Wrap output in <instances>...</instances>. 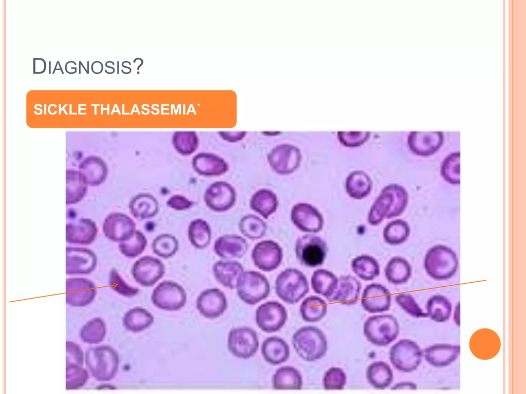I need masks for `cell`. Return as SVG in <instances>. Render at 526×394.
<instances>
[{
    "label": "cell",
    "instance_id": "1",
    "mask_svg": "<svg viewBox=\"0 0 526 394\" xmlns=\"http://www.w3.org/2000/svg\"><path fill=\"white\" fill-rule=\"evenodd\" d=\"M408 193L404 187L397 184L385 187L372 205L367 216L368 223L377 226L385 219L400 216L408 203Z\"/></svg>",
    "mask_w": 526,
    "mask_h": 394
},
{
    "label": "cell",
    "instance_id": "2",
    "mask_svg": "<svg viewBox=\"0 0 526 394\" xmlns=\"http://www.w3.org/2000/svg\"><path fill=\"white\" fill-rule=\"evenodd\" d=\"M292 344L298 356L307 362L321 359L328 348L325 334L314 326H303L297 330L293 335Z\"/></svg>",
    "mask_w": 526,
    "mask_h": 394
},
{
    "label": "cell",
    "instance_id": "3",
    "mask_svg": "<svg viewBox=\"0 0 526 394\" xmlns=\"http://www.w3.org/2000/svg\"><path fill=\"white\" fill-rule=\"evenodd\" d=\"M363 333L366 339L378 346H386L393 342L399 333V324L391 314L371 316L365 321Z\"/></svg>",
    "mask_w": 526,
    "mask_h": 394
},
{
    "label": "cell",
    "instance_id": "4",
    "mask_svg": "<svg viewBox=\"0 0 526 394\" xmlns=\"http://www.w3.org/2000/svg\"><path fill=\"white\" fill-rule=\"evenodd\" d=\"M309 291L307 279L298 269H286L281 272L276 279V293L278 298L287 304L298 303Z\"/></svg>",
    "mask_w": 526,
    "mask_h": 394
},
{
    "label": "cell",
    "instance_id": "5",
    "mask_svg": "<svg viewBox=\"0 0 526 394\" xmlns=\"http://www.w3.org/2000/svg\"><path fill=\"white\" fill-rule=\"evenodd\" d=\"M424 266L427 273L436 279L452 277L458 266L457 257L450 248L437 245L430 248L425 254Z\"/></svg>",
    "mask_w": 526,
    "mask_h": 394
},
{
    "label": "cell",
    "instance_id": "6",
    "mask_svg": "<svg viewBox=\"0 0 526 394\" xmlns=\"http://www.w3.org/2000/svg\"><path fill=\"white\" fill-rule=\"evenodd\" d=\"M237 294L245 303L254 305L267 298L270 292L267 278L255 271L243 272L236 285Z\"/></svg>",
    "mask_w": 526,
    "mask_h": 394
},
{
    "label": "cell",
    "instance_id": "7",
    "mask_svg": "<svg viewBox=\"0 0 526 394\" xmlns=\"http://www.w3.org/2000/svg\"><path fill=\"white\" fill-rule=\"evenodd\" d=\"M295 254L303 265L315 267L322 265L326 257L328 247L325 241L313 234H306L298 238L295 243Z\"/></svg>",
    "mask_w": 526,
    "mask_h": 394
},
{
    "label": "cell",
    "instance_id": "8",
    "mask_svg": "<svg viewBox=\"0 0 526 394\" xmlns=\"http://www.w3.org/2000/svg\"><path fill=\"white\" fill-rule=\"evenodd\" d=\"M186 293L177 283L164 281L153 290L151 300L159 309L166 311H177L182 308L186 302Z\"/></svg>",
    "mask_w": 526,
    "mask_h": 394
},
{
    "label": "cell",
    "instance_id": "9",
    "mask_svg": "<svg viewBox=\"0 0 526 394\" xmlns=\"http://www.w3.org/2000/svg\"><path fill=\"white\" fill-rule=\"evenodd\" d=\"M259 347V339L252 328L243 326L232 328L228 337V348L236 358L248 359L252 357Z\"/></svg>",
    "mask_w": 526,
    "mask_h": 394
},
{
    "label": "cell",
    "instance_id": "10",
    "mask_svg": "<svg viewBox=\"0 0 526 394\" xmlns=\"http://www.w3.org/2000/svg\"><path fill=\"white\" fill-rule=\"evenodd\" d=\"M288 313L285 306L277 301H268L259 305L256 310L257 326L267 333L279 330L285 324Z\"/></svg>",
    "mask_w": 526,
    "mask_h": 394
},
{
    "label": "cell",
    "instance_id": "11",
    "mask_svg": "<svg viewBox=\"0 0 526 394\" xmlns=\"http://www.w3.org/2000/svg\"><path fill=\"white\" fill-rule=\"evenodd\" d=\"M421 353L418 346L408 339H401L394 344L389 350V360L398 370L409 372L419 364Z\"/></svg>",
    "mask_w": 526,
    "mask_h": 394
},
{
    "label": "cell",
    "instance_id": "12",
    "mask_svg": "<svg viewBox=\"0 0 526 394\" xmlns=\"http://www.w3.org/2000/svg\"><path fill=\"white\" fill-rule=\"evenodd\" d=\"M131 273L135 281L142 286L154 285L165 273V266L159 259L146 255L134 263Z\"/></svg>",
    "mask_w": 526,
    "mask_h": 394
},
{
    "label": "cell",
    "instance_id": "13",
    "mask_svg": "<svg viewBox=\"0 0 526 394\" xmlns=\"http://www.w3.org/2000/svg\"><path fill=\"white\" fill-rule=\"evenodd\" d=\"M254 265L265 272L272 271L278 267L283 258L281 247L276 242L265 240L256 244L252 251Z\"/></svg>",
    "mask_w": 526,
    "mask_h": 394
},
{
    "label": "cell",
    "instance_id": "14",
    "mask_svg": "<svg viewBox=\"0 0 526 394\" xmlns=\"http://www.w3.org/2000/svg\"><path fill=\"white\" fill-rule=\"evenodd\" d=\"M136 224L127 215L115 212L109 214L104 220L103 231L109 240L116 242L128 240L134 234Z\"/></svg>",
    "mask_w": 526,
    "mask_h": 394
},
{
    "label": "cell",
    "instance_id": "15",
    "mask_svg": "<svg viewBox=\"0 0 526 394\" xmlns=\"http://www.w3.org/2000/svg\"><path fill=\"white\" fill-rule=\"evenodd\" d=\"M291 219L299 230L305 232H318L324 226V219L321 212L308 204L295 205L291 211Z\"/></svg>",
    "mask_w": 526,
    "mask_h": 394
},
{
    "label": "cell",
    "instance_id": "16",
    "mask_svg": "<svg viewBox=\"0 0 526 394\" xmlns=\"http://www.w3.org/2000/svg\"><path fill=\"white\" fill-rule=\"evenodd\" d=\"M196 305L202 316L213 319L223 314L228 302L225 294L219 289L214 288L202 291L197 297Z\"/></svg>",
    "mask_w": 526,
    "mask_h": 394
},
{
    "label": "cell",
    "instance_id": "17",
    "mask_svg": "<svg viewBox=\"0 0 526 394\" xmlns=\"http://www.w3.org/2000/svg\"><path fill=\"white\" fill-rule=\"evenodd\" d=\"M361 305L363 309L371 313H382L389 310L391 293L383 285L373 283L367 285L363 291Z\"/></svg>",
    "mask_w": 526,
    "mask_h": 394
},
{
    "label": "cell",
    "instance_id": "18",
    "mask_svg": "<svg viewBox=\"0 0 526 394\" xmlns=\"http://www.w3.org/2000/svg\"><path fill=\"white\" fill-rule=\"evenodd\" d=\"M443 139V133L441 131L412 132L408 141L414 152L427 156L437 151L442 144Z\"/></svg>",
    "mask_w": 526,
    "mask_h": 394
},
{
    "label": "cell",
    "instance_id": "19",
    "mask_svg": "<svg viewBox=\"0 0 526 394\" xmlns=\"http://www.w3.org/2000/svg\"><path fill=\"white\" fill-rule=\"evenodd\" d=\"M361 289V282L354 277L342 275L338 278L335 292L327 301L330 303L338 302L347 306L354 305L358 301Z\"/></svg>",
    "mask_w": 526,
    "mask_h": 394
},
{
    "label": "cell",
    "instance_id": "20",
    "mask_svg": "<svg viewBox=\"0 0 526 394\" xmlns=\"http://www.w3.org/2000/svg\"><path fill=\"white\" fill-rule=\"evenodd\" d=\"M246 240L236 234L222 235L215 241L214 250L215 253L224 259H240L248 250Z\"/></svg>",
    "mask_w": 526,
    "mask_h": 394
},
{
    "label": "cell",
    "instance_id": "21",
    "mask_svg": "<svg viewBox=\"0 0 526 394\" xmlns=\"http://www.w3.org/2000/svg\"><path fill=\"white\" fill-rule=\"evenodd\" d=\"M96 255L90 250L81 247L66 248L67 272H90L96 267Z\"/></svg>",
    "mask_w": 526,
    "mask_h": 394
},
{
    "label": "cell",
    "instance_id": "22",
    "mask_svg": "<svg viewBox=\"0 0 526 394\" xmlns=\"http://www.w3.org/2000/svg\"><path fill=\"white\" fill-rule=\"evenodd\" d=\"M235 193L230 186L215 184L210 186L204 194L208 207L216 212H224L231 208L235 202Z\"/></svg>",
    "mask_w": 526,
    "mask_h": 394
},
{
    "label": "cell",
    "instance_id": "23",
    "mask_svg": "<svg viewBox=\"0 0 526 394\" xmlns=\"http://www.w3.org/2000/svg\"><path fill=\"white\" fill-rule=\"evenodd\" d=\"M66 241L70 243L88 244L95 240L97 233L95 223L89 219H83L67 224Z\"/></svg>",
    "mask_w": 526,
    "mask_h": 394
},
{
    "label": "cell",
    "instance_id": "24",
    "mask_svg": "<svg viewBox=\"0 0 526 394\" xmlns=\"http://www.w3.org/2000/svg\"><path fill=\"white\" fill-rule=\"evenodd\" d=\"M261 353L265 360L273 365L285 362L290 356V348L282 338L272 336L266 339L261 346Z\"/></svg>",
    "mask_w": 526,
    "mask_h": 394
},
{
    "label": "cell",
    "instance_id": "25",
    "mask_svg": "<svg viewBox=\"0 0 526 394\" xmlns=\"http://www.w3.org/2000/svg\"><path fill=\"white\" fill-rule=\"evenodd\" d=\"M216 281L225 287L236 289L237 281L243 272L242 265L235 261H218L213 266Z\"/></svg>",
    "mask_w": 526,
    "mask_h": 394
},
{
    "label": "cell",
    "instance_id": "26",
    "mask_svg": "<svg viewBox=\"0 0 526 394\" xmlns=\"http://www.w3.org/2000/svg\"><path fill=\"white\" fill-rule=\"evenodd\" d=\"M366 377L370 385L377 389H384L391 384L393 372L390 366L382 361L370 364L366 371Z\"/></svg>",
    "mask_w": 526,
    "mask_h": 394
},
{
    "label": "cell",
    "instance_id": "27",
    "mask_svg": "<svg viewBox=\"0 0 526 394\" xmlns=\"http://www.w3.org/2000/svg\"><path fill=\"white\" fill-rule=\"evenodd\" d=\"M272 385L275 389L299 390L303 387V377L296 368L291 366L278 368L273 375Z\"/></svg>",
    "mask_w": 526,
    "mask_h": 394
},
{
    "label": "cell",
    "instance_id": "28",
    "mask_svg": "<svg viewBox=\"0 0 526 394\" xmlns=\"http://www.w3.org/2000/svg\"><path fill=\"white\" fill-rule=\"evenodd\" d=\"M132 215L138 220H144L154 217L158 212L157 200L147 193H141L135 196L129 205Z\"/></svg>",
    "mask_w": 526,
    "mask_h": 394
},
{
    "label": "cell",
    "instance_id": "29",
    "mask_svg": "<svg viewBox=\"0 0 526 394\" xmlns=\"http://www.w3.org/2000/svg\"><path fill=\"white\" fill-rule=\"evenodd\" d=\"M411 272L409 263L405 258L399 256L391 258L384 269L387 280L390 283L397 285L406 283L410 279Z\"/></svg>",
    "mask_w": 526,
    "mask_h": 394
},
{
    "label": "cell",
    "instance_id": "30",
    "mask_svg": "<svg viewBox=\"0 0 526 394\" xmlns=\"http://www.w3.org/2000/svg\"><path fill=\"white\" fill-rule=\"evenodd\" d=\"M338 284V278L330 271L325 269L315 270L311 278V286L313 291L321 294L327 300L335 292Z\"/></svg>",
    "mask_w": 526,
    "mask_h": 394
},
{
    "label": "cell",
    "instance_id": "31",
    "mask_svg": "<svg viewBox=\"0 0 526 394\" xmlns=\"http://www.w3.org/2000/svg\"><path fill=\"white\" fill-rule=\"evenodd\" d=\"M154 320L153 316L148 311L142 307H137L126 312L123 322L127 330L137 333L151 326Z\"/></svg>",
    "mask_w": 526,
    "mask_h": 394
},
{
    "label": "cell",
    "instance_id": "32",
    "mask_svg": "<svg viewBox=\"0 0 526 394\" xmlns=\"http://www.w3.org/2000/svg\"><path fill=\"white\" fill-rule=\"evenodd\" d=\"M299 311L304 321L317 322L327 314V305L321 298L316 296H310L302 302Z\"/></svg>",
    "mask_w": 526,
    "mask_h": 394
},
{
    "label": "cell",
    "instance_id": "33",
    "mask_svg": "<svg viewBox=\"0 0 526 394\" xmlns=\"http://www.w3.org/2000/svg\"><path fill=\"white\" fill-rule=\"evenodd\" d=\"M351 267L354 273L364 281H372L380 273L378 262L369 255L362 254L355 257L351 261Z\"/></svg>",
    "mask_w": 526,
    "mask_h": 394
},
{
    "label": "cell",
    "instance_id": "34",
    "mask_svg": "<svg viewBox=\"0 0 526 394\" xmlns=\"http://www.w3.org/2000/svg\"><path fill=\"white\" fill-rule=\"evenodd\" d=\"M211 233L209 224L202 219L192 221L188 226L189 240L192 246L198 249H203L209 245Z\"/></svg>",
    "mask_w": 526,
    "mask_h": 394
},
{
    "label": "cell",
    "instance_id": "35",
    "mask_svg": "<svg viewBox=\"0 0 526 394\" xmlns=\"http://www.w3.org/2000/svg\"><path fill=\"white\" fill-rule=\"evenodd\" d=\"M372 183L365 173L354 171L347 178L346 190L352 198L360 200L366 197L370 192Z\"/></svg>",
    "mask_w": 526,
    "mask_h": 394
},
{
    "label": "cell",
    "instance_id": "36",
    "mask_svg": "<svg viewBox=\"0 0 526 394\" xmlns=\"http://www.w3.org/2000/svg\"><path fill=\"white\" fill-rule=\"evenodd\" d=\"M410 232V227L406 221L399 219L386 225L383 231V237L387 244L396 246L406 242Z\"/></svg>",
    "mask_w": 526,
    "mask_h": 394
},
{
    "label": "cell",
    "instance_id": "37",
    "mask_svg": "<svg viewBox=\"0 0 526 394\" xmlns=\"http://www.w3.org/2000/svg\"><path fill=\"white\" fill-rule=\"evenodd\" d=\"M277 206L275 195L266 190L256 193L251 201L252 209L266 219L276 211Z\"/></svg>",
    "mask_w": 526,
    "mask_h": 394
},
{
    "label": "cell",
    "instance_id": "38",
    "mask_svg": "<svg viewBox=\"0 0 526 394\" xmlns=\"http://www.w3.org/2000/svg\"><path fill=\"white\" fill-rule=\"evenodd\" d=\"M267 228L266 223L258 216L248 214L242 218L239 223V229L246 237L251 240L261 238Z\"/></svg>",
    "mask_w": 526,
    "mask_h": 394
},
{
    "label": "cell",
    "instance_id": "39",
    "mask_svg": "<svg viewBox=\"0 0 526 394\" xmlns=\"http://www.w3.org/2000/svg\"><path fill=\"white\" fill-rule=\"evenodd\" d=\"M179 243L176 238L169 233H162L157 235L153 241V252L157 256L168 259L174 255L178 251Z\"/></svg>",
    "mask_w": 526,
    "mask_h": 394
},
{
    "label": "cell",
    "instance_id": "40",
    "mask_svg": "<svg viewBox=\"0 0 526 394\" xmlns=\"http://www.w3.org/2000/svg\"><path fill=\"white\" fill-rule=\"evenodd\" d=\"M147 245V240L145 235L141 231L136 230L131 238L119 243V249L125 257L134 258L144 252Z\"/></svg>",
    "mask_w": 526,
    "mask_h": 394
},
{
    "label": "cell",
    "instance_id": "41",
    "mask_svg": "<svg viewBox=\"0 0 526 394\" xmlns=\"http://www.w3.org/2000/svg\"><path fill=\"white\" fill-rule=\"evenodd\" d=\"M441 173L444 179L452 184L460 183V153L449 155L443 161Z\"/></svg>",
    "mask_w": 526,
    "mask_h": 394
},
{
    "label": "cell",
    "instance_id": "42",
    "mask_svg": "<svg viewBox=\"0 0 526 394\" xmlns=\"http://www.w3.org/2000/svg\"><path fill=\"white\" fill-rule=\"evenodd\" d=\"M346 382L345 372L337 367H332L327 369L323 378V387L326 390H342L344 388Z\"/></svg>",
    "mask_w": 526,
    "mask_h": 394
},
{
    "label": "cell",
    "instance_id": "43",
    "mask_svg": "<svg viewBox=\"0 0 526 394\" xmlns=\"http://www.w3.org/2000/svg\"><path fill=\"white\" fill-rule=\"evenodd\" d=\"M109 279L111 288L121 296L131 298L139 293V290L126 283L115 269L110 271Z\"/></svg>",
    "mask_w": 526,
    "mask_h": 394
},
{
    "label": "cell",
    "instance_id": "44",
    "mask_svg": "<svg viewBox=\"0 0 526 394\" xmlns=\"http://www.w3.org/2000/svg\"><path fill=\"white\" fill-rule=\"evenodd\" d=\"M394 300L397 304L407 313L412 316H419V308L411 295L399 293L396 296Z\"/></svg>",
    "mask_w": 526,
    "mask_h": 394
},
{
    "label": "cell",
    "instance_id": "45",
    "mask_svg": "<svg viewBox=\"0 0 526 394\" xmlns=\"http://www.w3.org/2000/svg\"><path fill=\"white\" fill-rule=\"evenodd\" d=\"M369 133L363 132H339V137L341 142L348 146H357L362 144L368 138Z\"/></svg>",
    "mask_w": 526,
    "mask_h": 394
},
{
    "label": "cell",
    "instance_id": "46",
    "mask_svg": "<svg viewBox=\"0 0 526 394\" xmlns=\"http://www.w3.org/2000/svg\"><path fill=\"white\" fill-rule=\"evenodd\" d=\"M167 204L175 210H183L190 208L192 206L193 203L184 196L174 195L169 199Z\"/></svg>",
    "mask_w": 526,
    "mask_h": 394
},
{
    "label": "cell",
    "instance_id": "47",
    "mask_svg": "<svg viewBox=\"0 0 526 394\" xmlns=\"http://www.w3.org/2000/svg\"><path fill=\"white\" fill-rule=\"evenodd\" d=\"M391 389H415L416 385L411 382H401L395 384L390 388Z\"/></svg>",
    "mask_w": 526,
    "mask_h": 394
}]
</instances>
